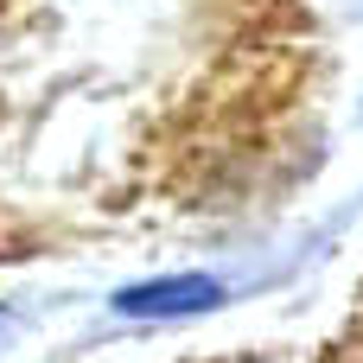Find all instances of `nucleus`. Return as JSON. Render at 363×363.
Instances as JSON below:
<instances>
[{"mask_svg":"<svg viewBox=\"0 0 363 363\" xmlns=\"http://www.w3.org/2000/svg\"><path fill=\"white\" fill-rule=\"evenodd\" d=\"M134 319H166V313H204L217 306V281H153V287H128L115 300Z\"/></svg>","mask_w":363,"mask_h":363,"instance_id":"obj_1","label":"nucleus"}]
</instances>
